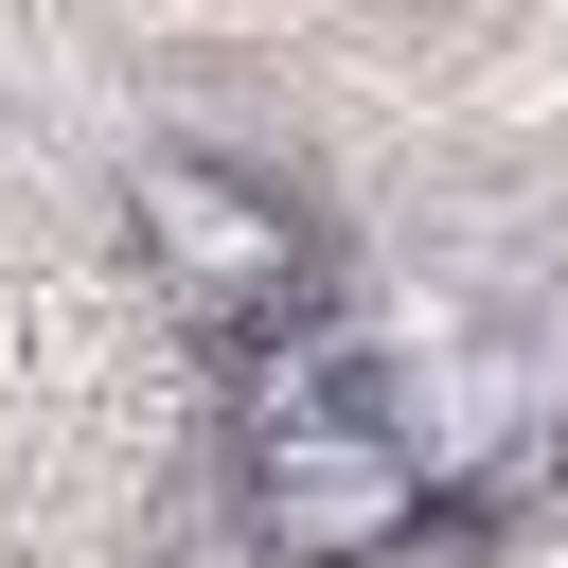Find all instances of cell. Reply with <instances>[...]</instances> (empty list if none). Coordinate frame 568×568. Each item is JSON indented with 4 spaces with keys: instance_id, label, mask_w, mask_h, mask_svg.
I'll list each match as a JSON object with an SVG mask.
<instances>
[{
    "instance_id": "obj_1",
    "label": "cell",
    "mask_w": 568,
    "mask_h": 568,
    "mask_svg": "<svg viewBox=\"0 0 568 568\" xmlns=\"http://www.w3.org/2000/svg\"><path fill=\"white\" fill-rule=\"evenodd\" d=\"M124 231H142V266L195 302V320H320V213L284 195V178H248V160H213V142H160L142 178H124Z\"/></svg>"
}]
</instances>
